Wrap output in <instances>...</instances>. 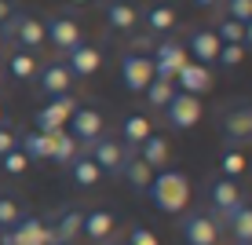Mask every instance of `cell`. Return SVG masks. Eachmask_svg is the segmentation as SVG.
I'll return each mask as SVG.
<instances>
[{"label": "cell", "instance_id": "cell-1", "mask_svg": "<svg viewBox=\"0 0 252 245\" xmlns=\"http://www.w3.org/2000/svg\"><path fill=\"white\" fill-rule=\"evenodd\" d=\"M146 194H150L158 212L179 216V212H187V205H190V179L183 176V172H154Z\"/></svg>", "mask_w": 252, "mask_h": 245}, {"label": "cell", "instance_id": "cell-2", "mask_svg": "<svg viewBox=\"0 0 252 245\" xmlns=\"http://www.w3.org/2000/svg\"><path fill=\"white\" fill-rule=\"evenodd\" d=\"M0 37H4V44H15L19 51H26V55H37V51L48 44L44 40V19H37V15H30V11H15L11 19L4 22Z\"/></svg>", "mask_w": 252, "mask_h": 245}, {"label": "cell", "instance_id": "cell-3", "mask_svg": "<svg viewBox=\"0 0 252 245\" xmlns=\"http://www.w3.org/2000/svg\"><path fill=\"white\" fill-rule=\"evenodd\" d=\"M150 63H154V77H161V81H176V73L190 63V55H187V48H183V40H176V37H164L158 48H154V55H150Z\"/></svg>", "mask_w": 252, "mask_h": 245}, {"label": "cell", "instance_id": "cell-4", "mask_svg": "<svg viewBox=\"0 0 252 245\" xmlns=\"http://www.w3.org/2000/svg\"><path fill=\"white\" fill-rule=\"evenodd\" d=\"M88 157L99 165L102 176L110 179H121V169H125V157L128 150L121 146V139H110V136H99L95 143H88Z\"/></svg>", "mask_w": 252, "mask_h": 245}, {"label": "cell", "instance_id": "cell-5", "mask_svg": "<svg viewBox=\"0 0 252 245\" xmlns=\"http://www.w3.org/2000/svg\"><path fill=\"white\" fill-rule=\"evenodd\" d=\"M44 40L55 51H73L77 44H84V33H81V22L69 19V15H51V19H44Z\"/></svg>", "mask_w": 252, "mask_h": 245}, {"label": "cell", "instance_id": "cell-6", "mask_svg": "<svg viewBox=\"0 0 252 245\" xmlns=\"http://www.w3.org/2000/svg\"><path fill=\"white\" fill-rule=\"evenodd\" d=\"M205 194H208V209H212V220H227V216L234 212V209L241 205V187H238V179H227V176H216L212 183L205 187Z\"/></svg>", "mask_w": 252, "mask_h": 245}, {"label": "cell", "instance_id": "cell-7", "mask_svg": "<svg viewBox=\"0 0 252 245\" xmlns=\"http://www.w3.org/2000/svg\"><path fill=\"white\" fill-rule=\"evenodd\" d=\"M81 106L77 103V95L69 92V95H55V99H48L44 106L37 110V132H44V136H51V132H63V125L69 117H73V110Z\"/></svg>", "mask_w": 252, "mask_h": 245}, {"label": "cell", "instance_id": "cell-8", "mask_svg": "<svg viewBox=\"0 0 252 245\" xmlns=\"http://www.w3.org/2000/svg\"><path fill=\"white\" fill-rule=\"evenodd\" d=\"M161 113H164V121H168V128L187 132V128H194L197 121H201V99H197V95H187V92H176Z\"/></svg>", "mask_w": 252, "mask_h": 245}, {"label": "cell", "instance_id": "cell-9", "mask_svg": "<svg viewBox=\"0 0 252 245\" xmlns=\"http://www.w3.org/2000/svg\"><path fill=\"white\" fill-rule=\"evenodd\" d=\"M66 125H69V136H73L77 143L88 146V143H95V139L102 136V128H106V117L99 113V106H77L73 117H69Z\"/></svg>", "mask_w": 252, "mask_h": 245}, {"label": "cell", "instance_id": "cell-10", "mask_svg": "<svg viewBox=\"0 0 252 245\" xmlns=\"http://www.w3.org/2000/svg\"><path fill=\"white\" fill-rule=\"evenodd\" d=\"M154 81V63L150 55H139V51H125L121 55V84L128 92H143Z\"/></svg>", "mask_w": 252, "mask_h": 245}, {"label": "cell", "instance_id": "cell-11", "mask_svg": "<svg viewBox=\"0 0 252 245\" xmlns=\"http://www.w3.org/2000/svg\"><path fill=\"white\" fill-rule=\"evenodd\" d=\"M179 234H183L187 245H216L220 223H216L208 212H187L183 220H179Z\"/></svg>", "mask_w": 252, "mask_h": 245}, {"label": "cell", "instance_id": "cell-12", "mask_svg": "<svg viewBox=\"0 0 252 245\" xmlns=\"http://www.w3.org/2000/svg\"><path fill=\"white\" fill-rule=\"evenodd\" d=\"M220 128L230 143H245L252 139V103H234V106L223 110L220 117Z\"/></svg>", "mask_w": 252, "mask_h": 245}, {"label": "cell", "instance_id": "cell-13", "mask_svg": "<svg viewBox=\"0 0 252 245\" xmlns=\"http://www.w3.org/2000/svg\"><path fill=\"white\" fill-rule=\"evenodd\" d=\"M37 92H40V95H48V99H55V95H69V92H73V73L66 70L63 59L48 63V66L37 73Z\"/></svg>", "mask_w": 252, "mask_h": 245}, {"label": "cell", "instance_id": "cell-14", "mask_svg": "<svg viewBox=\"0 0 252 245\" xmlns=\"http://www.w3.org/2000/svg\"><path fill=\"white\" fill-rule=\"evenodd\" d=\"M66 70L73 73V81H88V77L99 73V66H102V51L95 48V44H77L73 51H66Z\"/></svg>", "mask_w": 252, "mask_h": 245}, {"label": "cell", "instance_id": "cell-15", "mask_svg": "<svg viewBox=\"0 0 252 245\" xmlns=\"http://www.w3.org/2000/svg\"><path fill=\"white\" fill-rule=\"evenodd\" d=\"M81 223H84V209L66 205L63 212H59L55 220L48 223V231H51V245H73L77 238H81Z\"/></svg>", "mask_w": 252, "mask_h": 245}, {"label": "cell", "instance_id": "cell-16", "mask_svg": "<svg viewBox=\"0 0 252 245\" xmlns=\"http://www.w3.org/2000/svg\"><path fill=\"white\" fill-rule=\"evenodd\" d=\"M102 15H106V22L121 33H135L139 26H143V11H139L132 0H102Z\"/></svg>", "mask_w": 252, "mask_h": 245}, {"label": "cell", "instance_id": "cell-17", "mask_svg": "<svg viewBox=\"0 0 252 245\" xmlns=\"http://www.w3.org/2000/svg\"><path fill=\"white\" fill-rule=\"evenodd\" d=\"M187 55H190V63H201V66H212L216 59H220V37H216L212 30H190V37H187Z\"/></svg>", "mask_w": 252, "mask_h": 245}, {"label": "cell", "instance_id": "cell-18", "mask_svg": "<svg viewBox=\"0 0 252 245\" xmlns=\"http://www.w3.org/2000/svg\"><path fill=\"white\" fill-rule=\"evenodd\" d=\"M176 92H187V95H201V92H208L212 88V70L208 66H201V63H187L183 70L176 73Z\"/></svg>", "mask_w": 252, "mask_h": 245}, {"label": "cell", "instance_id": "cell-19", "mask_svg": "<svg viewBox=\"0 0 252 245\" xmlns=\"http://www.w3.org/2000/svg\"><path fill=\"white\" fill-rule=\"evenodd\" d=\"M114 227H117V216L110 212V209H92V212H84L81 234L92 238L95 245H102L106 238H114Z\"/></svg>", "mask_w": 252, "mask_h": 245}, {"label": "cell", "instance_id": "cell-20", "mask_svg": "<svg viewBox=\"0 0 252 245\" xmlns=\"http://www.w3.org/2000/svg\"><path fill=\"white\" fill-rule=\"evenodd\" d=\"M121 179H125L135 194H146V190H150V179H154V169H150V165H146L135 150H128L125 169H121Z\"/></svg>", "mask_w": 252, "mask_h": 245}, {"label": "cell", "instance_id": "cell-21", "mask_svg": "<svg viewBox=\"0 0 252 245\" xmlns=\"http://www.w3.org/2000/svg\"><path fill=\"white\" fill-rule=\"evenodd\" d=\"M11 231H15V238H19V245H51V231H48V223L40 220V216H22Z\"/></svg>", "mask_w": 252, "mask_h": 245}, {"label": "cell", "instance_id": "cell-22", "mask_svg": "<svg viewBox=\"0 0 252 245\" xmlns=\"http://www.w3.org/2000/svg\"><path fill=\"white\" fill-rule=\"evenodd\" d=\"M150 136H154L150 132V121H146L143 113H128L125 125H121V146H125V150H139Z\"/></svg>", "mask_w": 252, "mask_h": 245}, {"label": "cell", "instance_id": "cell-23", "mask_svg": "<svg viewBox=\"0 0 252 245\" xmlns=\"http://www.w3.org/2000/svg\"><path fill=\"white\" fill-rule=\"evenodd\" d=\"M223 223H227L234 245H252V205H249V201H241Z\"/></svg>", "mask_w": 252, "mask_h": 245}, {"label": "cell", "instance_id": "cell-24", "mask_svg": "<svg viewBox=\"0 0 252 245\" xmlns=\"http://www.w3.org/2000/svg\"><path fill=\"white\" fill-rule=\"evenodd\" d=\"M143 26L150 33H172L179 26V15H176V7H172V4H150L143 11Z\"/></svg>", "mask_w": 252, "mask_h": 245}, {"label": "cell", "instance_id": "cell-25", "mask_svg": "<svg viewBox=\"0 0 252 245\" xmlns=\"http://www.w3.org/2000/svg\"><path fill=\"white\" fill-rule=\"evenodd\" d=\"M77 154H81V143H77L69 132H51V157H48V161H55V165H63V169H69Z\"/></svg>", "mask_w": 252, "mask_h": 245}, {"label": "cell", "instance_id": "cell-26", "mask_svg": "<svg viewBox=\"0 0 252 245\" xmlns=\"http://www.w3.org/2000/svg\"><path fill=\"white\" fill-rule=\"evenodd\" d=\"M19 150L30 157V161H48V157H51V136L30 128L26 136H19Z\"/></svg>", "mask_w": 252, "mask_h": 245}, {"label": "cell", "instance_id": "cell-27", "mask_svg": "<svg viewBox=\"0 0 252 245\" xmlns=\"http://www.w3.org/2000/svg\"><path fill=\"white\" fill-rule=\"evenodd\" d=\"M139 157H143L146 165H150L154 172H164V165H168V139H161V136H150L143 146L135 150Z\"/></svg>", "mask_w": 252, "mask_h": 245}, {"label": "cell", "instance_id": "cell-28", "mask_svg": "<svg viewBox=\"0 0 252 245\" xmlns=\"http://www.w3.org/2000/svg\"><path fill=\"white\" fill-rule=\"evenodd\" d=\"M69 179H73L77 187H95V183L102 179V172H99V165H95L88 154H77L73 165H69Z\"/></svg>", "mask_w": 252, "mask_h": 245}, {"label": "cell", "instance_id": "cell-29", "mask_svg": "<svg viewBox=\"0 0 252 245\" xmlns=\"http://www.w3.org/2000/svg\"><path fill=\"white\" fill-rule=\"evenodd\" d=\"M143 95H146V106H150V110H164V106H168V99L176 95V84H172V81H161V77H154V81L143 88Z\"/></svg>", "mask_w": 252, "mask_h": 245}, {"label": "cell", "instance_id": "cell-30", "mask_svg": "<svg viewBox=\"0 0 252 245\" xmlns=\"http://www.w3.org/2000/svg\"><path fill=\"white\" fill-rule=\"evenodd\" d=\"M22 201L19 194H11V190H0V231H11L15 223L22 220Z\"/></svg>", "mask_w": 252, "mask_h": 245}, {"label": "cell", "instance_id": "cell-31", "mask_svg": "<svg viewBox=\"0 0 252 245\" xmlns=\"http://www.w3.org/2000/svg\"><path fill=\"white\" fill-rule=\"evenodd\" d=\"M7 70H11L15 81H30V77L37 73V55H26V51H19V55H11Z\"/></svg>", "mask_w": 252, "mask_h": 245}, {"label": "cell", "instance_id": "cell-32", "mask_svg": "<svg viewBox=\"0 0 252 245\" xmlns=\"http://www.w3.org/2000/svg\"><path fill=\"white\" fill-rule=\"evenodd\" d=\"M212 33L220 37V44H241V33H245V26L234 22V19H220L212 26Z\"/></svg>", "mask_w": 252, "mask_h": 245}, {"label": "cell", "instance_id": "cell-33", "mask_svg": "<svg viewBox=\"0 0 252 245\" xmlns=\"http://www.w3.org/2000/svg\"><path fill=\"white\" fill-rule=\"evenodd\" d=\"M241 172H245V154H241V150H227V154H223V161H220V176L238 179Z\"/></svg>", "mask_w": 252, "mask_h": 245}, {"label": "cell", "instance_id": "cell-34", "mask_svg": "<svg viewBox=\"0 0 252 245\" xmlns=\"http://www.w3.org/2000/svg\"><path fill=\"white\" fill-rule=\"evenodd\" d=\"M0 169H4L7 176H22V172L30 169V157H26L19 146H15V150H7L4 157H0Z\"/></svg>", "mask_w": 252, "mask_h": 245}, {"label": "cell", "instance_id": "cell-35", "mask_svg": "<svg viewBox=\"0 0 252 245\" xmlns=\"http://www.w3.org/2000/svg\"><path fill=\"white\" fill-rule=\"evenodd\" d=\"M223 7H227V19L234 22H252V0H223Z\"/></svg>", "mask_w": 252, "mask_h": 245}, {"label": "cell", "instance_id": "cell-36", "mask_svg": "<svg viewBox=\"0 0 252 245\" xmlns=\"http://www.w3.org/2000/svg\"><path fill=\"white\" fill-rule=\"evenodd\" d=\"M125 245H161V242H158V234H154L150 227L132 223V227H128V242Z\"/></svg>", "mask_w": 252, "mask_h": 245}, {"label": "cell", "instance_id": "cell-37", "mask_svg": "<svg viewBox=\"0 0 252 245\" xmlns=\"http://www.w3.org/2000/svg\"><path fill=\"white\" fill-rule=\"evenodd\" d=\"M241 59H245V48L241 44H223L220 48V59H216V66H241Z\"/></svg>", "mask_w": 252, "mask_h": 245}, {"label": "cell", "instance_id": "cell-38", "mask_svg": "<svg viewBox=\"0 0 252 245\" xmlns=\"http://www.w3.org/2000/svg\"><path fill=\"white\" fill-rule=\"evenodd\" d=\"M15 146H19V136H15L7 125H0V157H4L7 150H15Z\"/></svg>", "mask_w": 252, "mask_h": 245}, {"label": "cell", "instance_id": "cell-39", "mask_svg": "<svg viewBox=\"0 0 252 245\" xmlns=\"http://www.w3.org/2000/svg\"><path fill=\"white\" fill-rule=\"evenodd\" d=\"M15 11H19V4H15V0H0V26H4L7 19H11Z\"/></svg>", "mask_w": 252, "mask_h": 245}, {"label": "cell", "instance_id": "cell-40", "mask_svg": "<svg viewBox=\"0 0 252 245\" xmlns=\"http://www.w3.org/2000/svg\"><path fill=\"white\" fill-rule=\"evenodd\" d=\"M0 245H19V238H15V231H0Z\"/></svg>", "mask_w": 252, "mask_h": 245}, {"label": "cell", "instance_id": "cell-41", "mask_svg": "<svg viewBox=\"0 0 252 245\" xmlns=\"http://www.w3.org/2000/svg\"><path fill=\"white\" fill-rule=\"evenodd\" d=\"M241 48H252V22H245V33H241Z\"/></svg>", "mask_w": 252, "mask_h": 245}, {"label": "cell", "instance_id": "cell-42", "mask_svg": "<svg viewBox=\"0 0 252 245\" xmlns=\"http://www.w3.org/2000/svg\"><path fill=\"white\" fill-rule=\"evenodd\" d=\"M190 4H194V7H220L223 0H190Z\"/></svg>", "mask_w": 252, "mask_h": 245}, {"label": "cell", "instance_id": "cell-43", "mask_svg": "<svg viewBox=\"0 0 252 245\" xmlns=\"http://www.w3.org/2000/svg\"><path fill=\"white\" fill-rule=\"evenodd\" d=\"M0 125H7V110H4V103H0Z\"/></svg>", "mask_w": 252, "mask_h": 245}, {"label": "cell", "instance_id": "cell-44", "mask_svg": "<svg viewBox=\"0 0 252 245\" xmlns=\"http://www.w3.org/2000/svg\"><path fill=\"white\" fill-rule=\"evenodd\" d=\"M102 245H125V242H121V238H106V242H102Z\"/></svg>", "mask_w": 252, "mask_h": 245}, {"label": "cell", "instance_id": "cell-45", "mask_svg": "<svg viewBox=\"0 0 252 245\" xmlns=\"http://www.w3.org/2000/svg\"><path fill=\"white\" fill-rule=\"evenodd\" d=\"M0 88H4V66H0Z\"/></svg>", "mask_w": 252, "mask_h": 245}, {"label": "cell", "instance_id": "cell-46", "mask_svg": "<svg viewBox=\"0 0 252 245\" xmlns=\"http://www.w3.org/2000/svg\"><path fill=\"white\" fill-rule=\"evenodd\" d=\"M69 4H88V0H69Z\"/></svg>", "mask_w": 252, "mask_h": 245}, {"label": "cell", "instance_id": "cell-47", "mask_svg": "<svg viewBox=\"0 0 252 245\" xmlns=\"http://www.w3.org/2000/svg\"><path fill=\"white\" fill-rule=\"evenodd\" d=\"M0 51H4V37H0Z\"/></svg>", "mask_w": 252, "mask_h": 245}]
</instances>
